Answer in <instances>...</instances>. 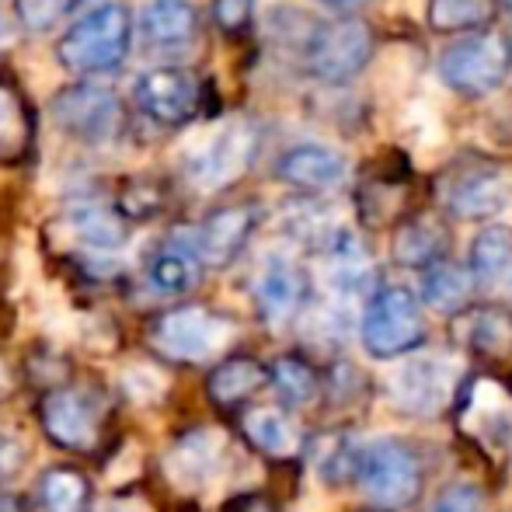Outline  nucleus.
Here are the masks:
<instances>
[{"label": "nucleus", "mask_w": 512, "mask_h": 512, "mask_svg": "<svg viewBox=\"0 0 512 512\" xmlns=\"http://www.w3.org/2000/svg\"><path fill=\"white\" fill-rule=\"evenodd\" d=\"M129 49H133V11L122 0H108V4H98L88 14H81L60 35L56 60L74 74L98 77L119 70Z\"/></svg>", "instance_id": "obj_1"}, {"label": "nucleus", "mask_w": 512, "mask_h": 512, "mask_svg": "<svg viewBox=\"0 0 512 512\" xmlns=\"http://www.w3.org/2000/svg\"><path fill=\"white\" fill-rule=\"evenodd\" d=\"M356 485L377 512H405L425 492V457L401 436H380L363 443Z\"/></svg>", "instance_id": "obj_2"}, {"label": "nucleus", "mask_w": 512, "mask_h": 512, "mask_svg": "<svg viewBox=\"0 0 512 512\" xmlns=\"http://www.w3.org/2000/svg\"><path fill=\"white\" fill-rule=\"evenodd\" d=\"M359 338L373 359H398L422 349L429 338L422 300L408 286H377L366 300Z\"/></svg>", "instance_id": "obj_3"}, {"label": "nucleus", "mask_w": 512, "mask_h": 512, "mask_svg": "<svg viewBox=\"0 0 512 512\" xmlns=\"http://www.w3.org/2000/svg\"><path fill=\"white\" fill-rule=\"evenodd\" d=\"M512 74V35L499 28H474L450 42L439 56V77L464 98H485L499 91Z\"/></svg>", "instance_id": "obj_4"}, {"label": "nucleus", "mask_w": 512, "mask_h": 512, "mask_svg": "<svg viewBox=\"0 0 512 512\" xmlns=\"http://www.w3.org/2000/svg\"><path fill=\"white\" fill-rule=\"evenodd\" d=\"M42 436L67 453L98 450L108 418V398L98 387L53 384L35 405Z\"/></svg>", "instance_id": "obj_5"}, {"label": "nucleus", "mask_w": 512, "mask_h": 512, "mask_svg": "<svg viewBox=\"0 0 512 512\" xmlns=\"http://www.w3.org/2000/svg\"><path fill=\"white\" fill-rule=\"evenodd\" d=\"M373 49H377V39H373V28L366 25L363 18H335L324 21V25H314L307 39V67L310 74L321 84H349L370 67Z\"/></svg>", "instance_id": "obj_6"}, {"label": "nucleus", "mask_w": 512, "mask_h": 512, "mask_svg": "<svg viewBox=\"0 0 512 512\" xmlns=\"http://www.w3.org/2000/svg\"><path fill=\"white\" fill-rule=\"evenodd\" d=\"M230 335H234V324L199 304L164 310L150 324V345L171 363H206L227 349Z\"/></svg>", "instance_id": "obj_7"}, {"label": "nucleus", "mask_w": 512, "mask_h": 512, "mask_svg": "<svg viewBox=\"0 0 512 512\" xmlns=\"http://www.w3.org/2000/svg\"><path fill=\"white\" fill-rule=\"evenodd\" d=\"M251 157H255V129L244 119H234L216 126L203 143L192 147V154L185 157V175L196 189L216 192L237 182L248 171Z\"/></svg>", "instance_id": "obj_8"}, {"label": "nucleus", "mask_w": 512, "mask_h": 512, "mask_svg": "<svg viewBox=\"0 0 512 512\" xmlns=\"http://www.w3.org/2000/svg\"><path fill=\"white\" fill-rule=\"evenodd\" d=\"M56 126L63 133H70L81 143H108L119 129V98L112 95L102 84H74V88H63L60 95H53L49 102Z\"/></svg>", "instance_id": "obj_9"}, {"label": "nucleus", "mask_w": 512, "mask_h": 512, "mask_svg": "<svg viewBox=\"0 0 512 512\" xmlns=\"http://www.w3.org/2000/svg\"><path fill=\"white\" fill-rule=\"evenodd\" d=\"M512 175L499 164H467L443 182V206L457 220H492L509 206Z\"/></svg>", "instance_id": "obj_10"}, {"label": "nucleus", "mask_w": 512, "mask_h": 512, "mask_svg": "<svg viewBox=\"0 0 512 512\" xmlns=\"http://www.w3.org/2000/svg\"><path fill=\"white\" fill-rule=\"evenodd\" d=\"M457 394V373L446 359H408L391 377V401L411 418H436Z\"/></svg>", "instance_id": "obj_11"}, {"label": "nucleus", "mask_w": 512, "mask_h": 512, "mask_svg": "<svg viewBox=\"0 0 512 512\" xmlns=\"http://www.w3.org/2000/svg\"><path fill=\"white\" fill-rule=\"evenodd\" d=\"M136 105L147 119L161 126H182L199 108V81L182 67H154L143 70L133 84Z\"/></svg>", "instance_id": "obj_12"}, {"label": "nucleus", "mask_w": 512, "mask_h": 512, "mask_svg": "<svg viewBox=\"0 0 512 512\" xmlns=\"http://www.w3.org/2000/svg\"><path fill=\"white\" fill-rule=\"evenodd\" d=\"M255 227H258V206H251V203L220 206L196 227L192 248H196L199 262H203L206 269H227V265L248 248Z\"/></svg>", "instance_id": "obj_13"}, {"label": "nucleus", "mask_w": 512, "mask_h": 512, "mask_svg": "<svg viewBox=\"0 0 512 512\" xmlns=\"http://www.w3.org/2000/svg\"><path fill=\"white\" fill-rule=\"evenodd\" d=\"M307 297H310V286L297 262H290L283 255H272L262 265V272L255 279V307L258 317L269 328H286V324L297 321L307 307Z\"/></svg>", "instance_id": "obj_14"}, {"label": "nucleus", "mask_w": 512, "mask_h": 512, "mask_svg": "<svg viewBox=\"0 0 512 512\" xmlns=\"http://www.w3.org/2000/svg\"><path fill=\"white\" fill-rule=\"evenodd\" d=\"M227 457H230V446L223 439V432L192 429L175 439V446L168 453V471L175 478V485H182L185 492H199L209 481L220 478Z\"/></svg>", "instance_id": "obj_15"}, {"label": "nucleus", "mask_w": 512, "mask_h": 512, "mask_svg": "<svg viewBox=\"0 0 512 512\" xmlns=\"http://www.w3.org/2000/svg\"><path fill=\"white\" fill-rule=\"evenodd\" d=\"M467 272L474 279V293L492 304L512 300V230L502 223L485 227L471 244Z\"/></svg>", "instance_id": "obj_16"}, {"label": "nucleus", "mask_w": 512, "mask_h": 512, "mask_svg": "<svg viewBox=\"0 0 512 512\" xmlns=\"http://www.w3.org/2000/svg\"><path fill=\"white\" fill-rule=\"evenodd\" d=\"M276 175L279 182L297 192H331L349 178V161L331 147L304 143V147H290L279 157Z\"/></svg>", "instance_id": "obj_17"}, {"label": "nucleus", "mask_w": 512, "mask_h": 512, "mask_svg": "<svg viewBox=\"0 0 512 512\" xmlns=\"http://www.w3.org/2000/svg\"><path fill=\"white\" fill-rule=\"evenodd\" d=\"M457 338L471 356L492 366L512 363V314L502 307H464L460 310Z\"/></svg>", "instance_id": "obj_18"}, {"label": "nucleus", "mask_w": 512, "mask_h": 512, "mask_svg": "<svg viewBox=\"0 0 512 512\" xmlns=\"http://www.w3.org/2000/svg\"><path fill=\"white\" fill-rule=\"evenodd\" d=\"M269 387V370L265 363H258L255 356H227L209 370L206 377V398L213 408L220 411H234L244 408L258 391Z\"/></svg>", "instance_id": "obj_19"}, {"label": "nucleus", "mask_w": 512, "mask_h": 512, "mask_svg": "<svg viewBox=\"0 0 512 512\" xmlns=\"http://www.w3.org/2000/svg\"><path fill=\"white\" fill-rule=\"evenodd\" d=\"M321 255L328 258V279H331V290H335L338 297L359 300V297H370V293L377 290L373 258L352 230H342Z\"/></svg>", "instance_id": "obj_20"}, {"label": "nucleus", "mask_w": 512, "mask_h": 512, "mask_svg": "<svg viewBox=\"0 0 512 512\" xmlns=\"http://www.w3.org/2000/svg\"><path fill=\"white\" fill-rule=\"evenodd\" d=\"M241 436L248 439L251 450H258L269 460H290L304 450V436H300L290 408H269V405L244 408Z\"/></svg>", "instance_id": "obj_21"}, {"label": "nucleus", "mask_w": 512, "mask_h": 512, "mask_svg": "<svg viewBox=\"0 0 512 512\" xmlns=\"http://www.w3.org/2000/svg\"><path fill=\"white\" fill-rule=\"evenodd\" d=\"M310 464H314L321 485L328 488H349L359 474V453L363 443L356 439V432L349 425H338V429L317 432L310 443H304Z\"/></svg>", "instance_id": "obj_22"}, {"label": "nucleus", "mask_w": 512, "mask_h": 512, "mask_svg": "<svg viewBox=\"0 0 512 512\" xmlns=\"http://www.w3.org/2000/svg\"><path fill=\"white\" fill-rule=\"evenodd\" d=\"M446 251H450V234H446V227L436 216H425V213L408 216L391 237V255L401 269L422 272L425 265L446 258Z\"/></svg>", "instance_id": "obj_23"}, {"label": "nucleus", "mask_w": 512, "mask_h": 512, "mask_svg": "<svg viewBox=\"0 0 512 512\" xmlns=\"http://www.w3.org/2000/svg\"><path fill=\"white\" fill-rule=\"evenodd\" d=\"M32 502L35 512H91V506H95V488H91V478L84 471L56 464L39 474Z\"/></svg>", "instance_id": "obj_24"}, {"label": "nucleus", "mask_w": 512, "mask_h": 512, "mask_svg": "<svg viewBox=\"0 0 512 512\" xmlns=\"http://www.w3.org/2000/svg\"><path fill=\"white\" fill-rule=\"evenodd\" d=\"M418 300L422 307L436 310V314L457 317L464 307H471L474 300V279L464 265L439 258V262L422 269V286H418Z\"/></svg>", "instance_id": "obj_25"}, {"label": "nucleus", "mask_w": 512, "mask_h": 512, "mask_svg": "<svg viewBox=\"0 0 512 512\" xmlns=\"http://www.w3.org/2000/svg\"><path fill=\"white\" fill-rule=\"evenodd\" d=\"M203 279V262H199L192 241H168L147 265V283L161 297H185Z\"/></svg>", "instance_id": "obj_26"}, {"label": "nucleus", "mask_w": 512, "mask_h": 512, "mask_svg": "<svg viewBox=\"0 0 512 512\" xmlns=\"http://www.w3.org/2000/svg\"><path fill=\"white\" fill-rule=\"evenodd\" d=\"M140 32L150 46L178 49V46H185V42L196 39L199 14L189 0H150V4L143 7Z\"/></svg>", "instance_id": "obj_27"}, {"label": "nucleus", "mask_w": 512, "mask_h": 512, "mask_svg": "<svg viewBox=\"0 0 512 512\" xmlns=\"http://www.w3.org/2000/svg\"><path fill=\"white\" fill-rule=\"evenodd\" d=\"M67 230L77 237V244H84L88 251H115L129 241V227L115 209L84 203L67 213Z\"/></svg>", "instance_id": "obj_28"}, {"label": "nucleus", "mask_w": 512, "mask_h": 512, "mask_svg": "<svg viewBox=\"0 0 512 512\" xmlns=\"http://www.w3.org/2000/svg\"><path fill=\"white\" fill-rule=\"evenodd\" d=\"M265 370H269V387L283 408H307L321 394V373L304 356H279Z\"/></svg>", "instance_id": "obj_29"}, {"label": "nucleus", "mask_w": 512, "mask_h": 512, "mask_svg": "<svg viewBox=\"0 0 512 512\" xmlns=\"http://www.w3.org/2000/svg\"><path fill=\"white\" fill-rule=\"evenodd\" d=\"M495 14V0H429L425 4V21L432 32L457 35L485 28Z\"/></svg>", "instance_id": "obj_30"}, {"label": "nucleus", "mask_w": 512, "mask_h": 512, "mask_svg": "<svg viewBox=\"0 0 512 512\" xmlns=\"http://www.w3.org/2000/svg\"><path fill=\"white\" fill-rule=\"evenodd\" d=\"M488 499L485 488L474 481H453V485L439 488L436 499L425 506V512H485Z\"/></svg>", "instance_id": "obj_31"}, {"label": "nucleus", "mask_w": 512, "mask_h": 512, "mask_svg": "<svg viewBox=\"0 0 512 512\" xmlns=\"http://www.w3.org/2000/svg\"><path fill=\"white\" fill-rule=\"evenodd\" d=\"M81 0H18V14L25 28L32 32H49L60 18H67Z\"/></svg>", "instance_id": "obj_32"}, {"label": "nucleus", "mask_w": 512, "mask_h": 512, "mask_svg": "<svg viewBox=\"0 0 512 512\" xmlns=\"http://www.w3.org/2000/svg\"><path fill=\"white\" fill-rule=\"evenodd\" d=\"M321 391H328L338 401H356L359 391H363V373L349 363H335L321 377Z\"/></svg>", "instance_id": "obj_33"}, {"label": "nucleus", "mask_w": 512, "mask_h": 512, "mask_svg": "<svg viewBox=\"0 0 512 512\" xmlns=\"http://www.w3.org/2000/svg\"><path fill=\"white\" fill-rule=\"evenodd\" d=\"M255 18V0H213V21L220 32H244Z\"/></svg>", "instance_id": "obj_34"}, {"label": "nucleus", "mask_w": 512, "mask_h": 512, "mask_svg": "<svg viewBox=\"0 0 512 512\" xmlns=\"http://www.w3.org/2000/svg\"><path fill=\"white\" fill-rule=\"evenodd\" d=\"M25 464V443L11 432H0V485L11 481Z\"/></svg>", "instance_id": "obj_35"}, {"label": "nucleus", "mask_w": 512, "mask_h": 512, "mask_svg": "<svg viewBox=\"0 0 512 512\" xmlns=\"http://www.w3.org/2000/svg\"><path fill=\"white\" fill-rule=\"evenodd\" d=\"M223 512H279V502L269 492H237L223 502Z\"/></svg>", "instance_id": "obj_36"}, {"label": "nucleus", "mask_w": 512, "mask_h": 512, "mask_svg": "<svg viewBox=\"0 0 512 512\" xmlns=\"http://www.w3.org/2000/svg\"><path fill=\"white\" fill-rule=\"evenodd\" d=\"M21 129V115H18V105H14L11 91L0 88V143L14 140Z\"/></svg>", "instance_id": "obj_37"}, {"label": "nucleus", "mask_w": 512, "mask_h": 512, "mask_svg": "<svg viewBox=\"0 0 512 512\" xmlns=\"http://www.w3.org/2000/svg\"><path fill=\"white\" fill-rule=\"evenodd\" d=\"M317 4L331 7V11H356V7H363L366 0H317Z\"/></svg>", "instance_id": "obj_38"}, {"label": "nucleus", "mask_w": 512, "mask_h": 512, "mask_svg": "<svg viewBox=\"0 0 512 512\" xmlns=\"http://www.w3.org/2000/svg\"><path fill=\"white\" fill-rule=\"evenodd\" d=\"M495 7H502V11H506L509 18H512V0H495Z\"/></svg>", "instance_id": "obj_39"}]
</instances>
